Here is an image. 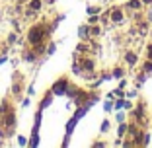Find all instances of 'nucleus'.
Returning a JSON list of instances; mask_svg holds the SVG:
<instances>
[{
	"label": "nucleus",
	"instance_id": "nucleus-1",
	"mask_svg": "<svg viewBox=\"0 0 152 148\" xmlns=\"http://www.w3.org/2000/svg\"><path fill=\"white\" fill-rule=\"evenodd\" d=\"M127 61H129L131 64H133V62H134V55H133V53H129V55H127Z\"/></svg>",
	"mask_w": 152,
	"mask_h": 148
},
{
	"label": "nucleus",
	"instance_id": "nucleus-2",
	"mask_svg": "<svg viewBox=\"0 0 152 148\" xmlns=\"http://www.w3.org/2000/svg\"><path fill=\"white\" fill-rule=\"evenodd\" d=\"M113 20H115V22H119V20H121V14H119V12H115V16H113Z\"/></svg>",
	"mask_w": 152,
	"mask_h": 148
},
{
	"label": "nucleus",
	"instance_id": "nucleus-3",
	"mask_svg": "<svg viewBox=\"0 0 152 148\" xmlns=\"http://www.w3.org/2000/svg\"><path fill=\"white\" fill-rule=\"evenodd\" d=\"M144 2H152V0H144Z\"/></svg>",
	"mask_w": 152,
	"mask_h": 148
}]
</instances>
